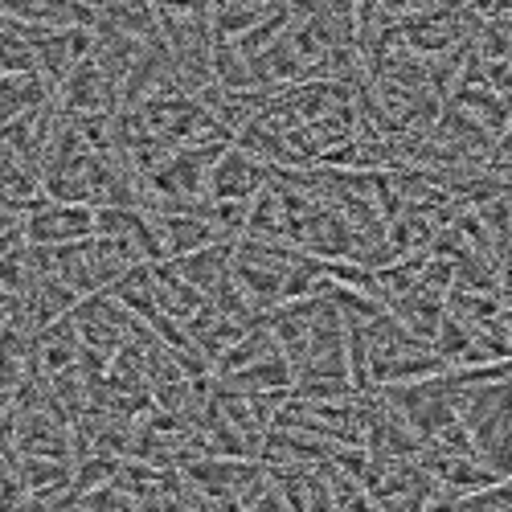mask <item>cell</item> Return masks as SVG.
Returning a JSON list of instances; mask_svg holds the SVG:
<instances>
[{"instance_id": "6da1fadb", "label": "cell", "mask_w": 512, "mask_h": 512, "mask_svg": "<svg viewBox=\"0 0 512 512\" xmlns=\"http://www.w3.org/2000/svg\"><path fill=\"white\" fill-rule=\"evenodd\" d=\"M267 177L271 173L246 148H230L209 164L205 189H209V201H254V193L267 185Z\"/></svg>"}, {"instance_id": "7a4b0ae2", "label": "cell", "mask_w": 512, "mask_h": 512, "mask_svg": "<svg viewBox=\"0 0 512 512\" xmlns=\"http://www.w3.org/2000/svg\"><path fill=\"white\" fill-rule=\"evenodd\" d=\"M29 234L37 242H78V238H91L95 234V213L91 209H50V213H37L29 222Z\"/></svg>"}]
</instances>
